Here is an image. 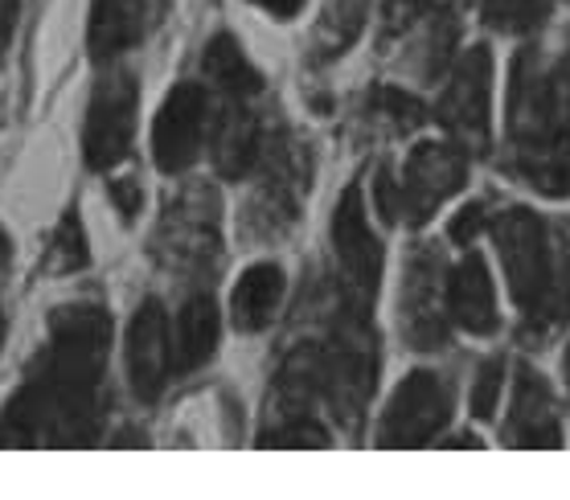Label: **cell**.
Instances as JSON below:
<instances>
[{
    "mask_svg": "<svg viewBox=\"0 0 570 500\" xmlns=\"http://www.w3.org/2000/svg\"><path fill=\"white\" fill-rule=\"evenodd\" d=\"M111 316L99 304H66L26 382L0 411V448H91L104 427V373Z\"/></svg>",
    "mask_w": 570,
    "mask_h": 500,
    "instance_id": "6da1fadb",
    "label": "cell"
},
{
    "mask_svg": "<svg viewBox=\"0 0 570 500\" xmlns=\"http://www.w3.org/2000/svg\"><path fill=\"white\" fill-rule=\"evenodd\" d=\"M513 165L546 197L570 193V53L542 62L521 53L509 87Z\"/></svg>",
    "mask_w": 570,
    "mask_h": 500,
    "instance_id": "7a4b0ae2",
    "label": "cell"
},
{
    "mask_svg": "<svg viewBox=\"0 0 570 500\" xmlns=\"http://www.w3.org/2000/svg\"><path fill=\"white\" fill-rule=\"evenodd\" d=\"M509 292L530 329H554L570 312V234L530 209H509L493 226Z\"/></svg>",
    "mask_w": 570,
    "mask_h": 500,
    "instance_id": "3957f363",
    "label": "cell"
},
{
    "mask_svg": "<svg viewBox=\"0 0 570 500\" xmlns=\"http://www.w3.org/2000/svg\"><path fill=\"white\" fill-rule=\"evenodd\" d=\"M136 104L140 87L131 70H107L91 90L87 124H82V156L91 168L119 165L136 136Z\"/></svg>",
    "mask_w": 570,
    "mask_h": 500,
    "instance_id": "277c9868",
    "label": "cell"
},
{
    "mask_svg": "<svg viewBox=\"0 0 570 500\" xmlns=\"http://www.w3.org/2000/svg\"><path fill=\"white\" fill-rule=\"evenodd\" d=\"M435 116L464 148L484 153L489 124H493V53L484 50V46H472L455 62L452 82L443 90Z\"/></svg>",
    "mask_w": 570,
    "mask_h": 500,
    "instance_id": "5b68a950",
    "label": "cell"
},
{
    "mask_svg": "<svg viewBox=\"0 0 570 500\" xmlns=\"http://www.w3.org/2000/svg\"><path fill=\"white\" fill-rule=\"evenodd\" d=\"M333 251H337V267L341 280H345V295L353 304V316H365L370 300L377 295L382 243H377L370 222H365L362 185H350L341 193L337 209H333Z\"/></svg>",
    "mask_w": 570,
    "mask_h": 500,
    "instance_id": "8992f818",
    "label": "cell"
},
{
    "mask_svg": "<svg viewBox=\"0 0 570 500\" xmlns=\"http://www.w3.org/2000/svg\"><path fill=\"white\" fill-rule=\"evenodd\" d=\"M464 177H468V148L431 144V140L419 144L415 153L406 156V168H402L399 214H406L411 226H423L464 185Z\"/></svg>",
    "mask_w": 570,
    "mask_h": 500,
    "instance_id": "52a82bcc",
    "label": "cell"
},
{
    "mask_svg": "<svg viewBox=\"0 0 570 500\" xmlns=\"http://www.w3.org/2000/svg\"><path fill=\"white\" fill-rule=\"evenodd\" d=\"M448 390L435 373L419 370L394 390L386 414L377 423V448H423L448 423Z\"/></svg>",
    "mask_w": 570,
    "mask_h": 500,
    "instance_id": "ba28073f",
    "label": "cell"
},
{
    "mask_svg": "<svg viewBox=\"0 0 570 500\" xmlns=\"http://www.w3.org/2000/svg\"><path fill=\"white\" fill-rule=\"evenodd\" d=\"M209 128V99L197 82H177L153 124V160L160 173H185L202 156Z\"/></svg>",
    "mask_w": 570,
    "mask_h": 500,
    "instance_id": "9c48e42d",
    "label": "cell"
},
{
    "mask_svg": "<svg viewBox=\"0 0 570 500\" xmlns=\"http://www.w3.org/2000/svg\"><path fill=\"white\" fill-rule=\"evenodd\" d=\"M169 321L160 300H144L128 324V382L140 402H156L169 382Z\"/></svg>",
    "mask_w": 570,
    "mask_h": 500,
    "instance_id": "30bf717a",
    "label": "cell"
},
{
    "mask_svg": "<svg viewBox=\"0 0 570 500\" xmlns=\"http://www.w3.org/2000/svg\"><path fill=\"white\" fill-rule=\"evenodd\" d=\"M160 17V0H95L87 50L95 62H116L119 53L136 50L153 33Z\"/></svg>",
    "mask_w": 570,
    "mask_h": 500,
    "instance_id": "8fae6325",
    "label": "cell"
},
{
    "mask_svg": "<svg viewBox=\"0 0 570 500\" xmlns=\"http://www.w3.org/2000/svg\"><path fill=\"white\" fill-rule=\"evenodd\" d=\"M321 390L333 398L337 419L357 423L370 390H374V353H370V336L353 333L341 336V345L321 357Z\"/></svg>",
    "mask_w": 570,
    "mask_h": 500,
    "instance_id": "7c38bea8",
    "label": "cell"
},
{
    "mask_svg": "<svg viewBox=\"0 0 570 500\" xmlns=\"http://www.w3.org/2000/svg\"><path fill=\"white\" fill-rule=\"evenodd\" d=\"M501 435L513 448H558L562 443V431H558L554 419V398H550L542 378H533L530 370L518 373L513 411H509V423L501 427Z\"/></svg>",
    "mask_w": 570,
    "mask_h": 500,
    "instance_id": "4fadbf2b",
    "label": "cell"
},
{
    "mask_svg": "<svg viewBox=\"0 0 570 500\" xmlns=\"http://www.w3.org/2000/svg\"><path fill=\"white\" fill-rule=\"evenodd\" d=\"M448 312L460 329H468L472 336H489L497 333V292H493V275L484 267V258L472 251V255L460 258V267L452 271V283H448Z\"/></svg>",
    "mask_w": 570,
    "mask_h": 500,
    "instance_id": "5bb4252c",
    "label": "cell"
},
{
    "mask_svg": "<svg viewBox=\"0 0 570 500\" xmlns=\"http://www.w3.org/2000/svg\"><path fill=\"white\" fill-rule=\"evenodd\" d=\"M440 267L431 255H419L411 263V275L402 283V333L411 336L415 349H440L443 345V321H440Z\"/></svg>",
    "mask_w": 570,
    "mask_h": 500,
    "instance_id": "9a60e30c",
    "label": "cell"
},
{
    "mask_svg": "<svg viewBox=\"0 0 570 500\" xmlns=\"http://www.w3.org/2000/svg\"><path fill=\"white\" fill-rule=\"evenodd\" d=\"M284 300V271L279 263H255L243 271V280L230 292V316L238 333H259L275 321Z\"/></svg>",
    "mask_w": 570,
    "mask_h": 500,
    "instance_id": "2e32d148",
    "label": "cell"
},
{
    "mask_svg": "<svg viewBox=\"0 0 570 500\" xmlns=\"http://www.w3.org/2000/svg\"><path fill=\"white\" fill-rule=\"evenodd\" d=\"M259 156V128H255V116H250L243 99L230 95V107L218 116L214 124V165H218L222 177L238 180L255 165Z\"/></svg>",
    "mask_w": 570,
    "mask_h": 500,
    "instance_id": "e0dca14e",
    "label": "cell"
},
{
    "mask_svg": "<svg viewBox=\"0 0 570 500\" xmlns=\"http://www.w3.org/2000/svg\"><path fill=\"white\" fill-rule=\"evenodd\" d=\"M218 349V308L209 295L185 300L181 316H177V336H173V365L181 373L202 370Z\"/></svg>",
    "mask_w": 570,
    "mask_h": 500,
    "instance_id": "ac0fdd59",
    "label": "cell"
},
{
    "mask_svg": "<svg viewBox=\"0 0 570 500\" xmlns=\"http://www.w3.org/2000/svg\"><path fill=\"white\" fill-rule=\"evenodd\" d=\"M202 70H206V78L214 87H222L226 95H234V99H250V95H259V87H263L259 70L247 62L243 46H238L230 33H214V38L206 41Z\"/></svg>",
    "mask_w": 570,
    "mask_h": 500,
    "instance_id": "d6986e66",
    "label": "cell"
},
{
    "mask_svg": "<svg viewBox=\"0 0 570 500\" xmlns=\"http://www.w3.org/2000/svg\"><path fill=\"white\" fill-rule=\"evenodd\" d=\"M554 13V0H484V21L497 33H533Z\"/></svg>",
    "mask_w": 570,
    "mask_h": 500,
    "instance_id": "ffe728a7",
    "label": "cell"
},
{
    "mask_svg": "<svg viewBox=\"0 0 570 500\" xmlns=\"http://www.w3.org/2000/svg\"><path fill=\"white\" fill-rule=\"evenodd\" d=\"M365 21V0H333L321 26V58H337L353 46Z\"/></svg>",
    "mask_w": 570,
    "mask_h": 500,
    "instance_id": "44dd1931",
    "label": "cell"
},
{
    "mask_svg": "<svg viewBox=\"0 0 570 500\" xmlns=\"http://www.w3.org/2000/svg\"><path fill=\"white\" fill-rule=\"evenodd\" d=\"M91 263V251H87V231H82V218H78V209H70L62 222H58V231L50 238V271L58 275H70V271H82Z\"/></svg>",
    "mask_w": 570,
    "mask_h": 500,
    "instance_id": "7402d4cb",
    "label": "cell"
},
{
    "mask_svg": "<svg viewBox=\"0 0 570 500\" xmlns=\"http://www.w3.org/2000/svg\"><path fill=\"white\" fill-rule=\"evenodd\" d=\"M263 448H328V431L316 427L308 414L284 419V423L263 435Z\"/></svg>",
    "mask_w": 570,
    "mask_h": 500,
    "instance_id": "603a6c76",
    "label": "cell"
},
{
    "mask_svg": "<svg viewBox=\"0 0 570 500\" xmlns=\"http://www.w3.org/2000/svg\"><path fill=\"white\" fill-rule=\"evenodd\" d=\"M501 390H505V361L489 357L480 365L476 382H472V414H476V419H493L497 402H501Z\"/></svg>",
    "mask_w": 570,
    "mask_h": 500,
    "instance_id": "cb8c5ba5",
    "label": "cell"
},
{
    "mask_svg": "<svg viewBox=\"0 0 570 500\" xmlns=\"http://www.w3.org/2000/svg\"><path fill=\"white\" fill-rule=\"evenodd\" d=\"M374 107H382V116H390V124L399 131H411L423 124V107L419 99L411 95H402V90H390V87H377L374 90Z\"/></svg>",
    "mask_w": 570,
    "mask_h": 500,
    "instance_id": "d4e9b609",
    "label": "cell"
},
{
    "mask_svg": "<svg viewBox=\"0 0 570 500\" xmlns=\"http://www.w3.org/2000/svg\"><path fill=\"white\" fill-rule=\"evenodd\" d=\"M435 0H382V33L394 38V33H406L419 17L431 13Z\"/></svg>",
    "mask_w": 570,
    "mask_h": 500,
    "instance_id": "484cf974",
    "label": "cell"
},
{
    "mask_svg": "<svg viewBox=\"0 0 570 500\" xmlns=\"http://www.w3.org/2000/svg\"><path fill=\"white\" fill-rule=\"evenodd\" d=\"M107 197L119 206V214H124V222H131L136 214H140L144 206V189H140V180L136 177H116V180H107Z\"/></svg>",
    "mask_w": 570,
    "mask_h": 500,
    "instance_id": "4316f807",
    "label": "cell"
},
{
    "mask_svg": "<svg viewBox=\"0 0 570 500\" xmlns=\"http://www.w3.org/2000/svg\"><path fill=\"white\" fill-rule=\"evenodd\" d=\"M484 231V206L480 202H472V206H464L460 214L452 218V226H448V234H452V243H472L476 234Z\"/></svg>",
    "mask_w": 570,
    "mask_h": 500,
    "instance_id": "83f0119b",
    "label": "cell"
},
{
    "mask_svg": "<svg viewBox=\"0 0 570 500\" xmlns=\"http://www.w3.org/2000/svg\"><path fill=\"white\" fill-rule=\"evenodd\" d=\"M374 197H377V214H382V218L386 222L399 218V180L390 177V168H377Z\"/></svg>",
    "mask_w": 570,
    "mask_h": 500,
    "instance_id": "f1b7e54d",
    "label": "cell"
},
{
    "mask_svg": "<svg viewBox=\"0 0 570 500\" xmlns=\"http://www.w3.org/2000/svg\"><path fill=\"white\" fill-rule=\"evenodd\" d=\"M13 29H17V0H0V62H4V53H9Z\"/></svg>",
    "mask_w": 570,
    "mask_h": 500,
    "instance_id": "f546056e",
    "label": "cell"
},
{
    "mask_svg": "<svg viewBox=\"0 0 570 500\" xmlns=\"http://www.w3.org/2000/svg\"><path fill=\"white\" fill-rule=\"evenodd\" d=\"M250 4H259L263 13L279 17V21H292V17L304 9V0H250Z\"/></svg>",
    "mask_w": 570,
    "mask_h": 500,
    "instance_id": "4dcf8cb0",
    "label": "cell"
},
{
    "mask_svg": "<svg viewBox=\"0 0 570 500\" xmlns=\"http://www.w3.org/2000/svg\"><path fill=\"white\" fill-rule=\"evenodd\" d=\"M9 263H13V238H9V231L0 226V275L9 271Z\"/></svg>",
    "mask_w": 570,
    "mask_h": 500,
    "instance_id": "1f68e13d",
    "label": "cell"
},
{
    "mask_svg": "<svg viewBox=\"0 0 570 500\" xmlns=\"http://www.w3.org/2000/svg\"><path fill=\"white\" fill-rule=\"evenodd\" d=\"M562 373H567V385H570V345H567V357H562Z\"/></svg>",
    "mask_w": 570,
    "mask_h": 500,
    "instance_id": "d6a6232c",
    "label": "cell"
},
{
    "mask_svg": "<svg viewBox=\"0 0 570 500\" xmlns=\"http://www.w3.org/2000/svg\"><path fill=\"white\" fill-rule=\"evenodd\" d=\"M0 341H4V316H0Z\"/></svg>",
    "mask_w": 570,
    "mask_h": 500,
    "instance_id": "836d02e7",
    "label": "cell"
}]
</instances>
